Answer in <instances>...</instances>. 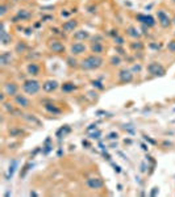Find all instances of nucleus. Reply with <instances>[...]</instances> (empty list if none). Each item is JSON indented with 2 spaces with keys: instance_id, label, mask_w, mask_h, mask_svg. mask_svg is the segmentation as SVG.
I'll return each instance as SVG.
<instances>
[{
  "instance_id": "1",
  "label": "nucleus",
  "mask_w": 175,
  "mask_h": 197,
  "mask_svg": "<svg viewBox=\"0 0 175 197\" xmlns=\"http://www.w3.org/2000/svg\"><path fill=\"white\" fill-rule=\"evenodd\" d=\"M103 62V58L99 57L98 54H94V55H88L87 58H84L80 63V67L83 70H96L99 67H101Z\"/></svg>"
},
{
  "instance_id": "2",
  "label": "nucleus",
  "mask_w": 175,
  "mask_h": 197,
  "mask_svg": "<svg viewBox=\"0 0 175 197\" xmlns=\"http://www.w3.org/2000/svg\"><path fill=\"white\" fill-rule=\"evenodd\" d=\"M40 88H41V84H40V82L36 80V79H28V80H25L24 84H23V90L25 91V93L32 95V96L36 95L40 91Z\"/></svg>"
},
{
  "instance_id": "3",
  "label": "nucleus",
  "mask_w": 175,
  "mask_h": 197,
  "mask_svg": "<svg viewBox=\"0 0 175 197\" xmlns=\"http://www.w3.org/2000/svg\"><path fill=\"white\" fill-rule=\"evenodd\" d=\"M148 71L149 74H151L153 76H163L165 75V67L158 62H153L148 66Z\"/></svg>"
},
{
  "instance_id": "4",
  "label": "nucleus",
  "mask_w": 175,
  "mask_h": 197,
  "mask_svg": "<svg viewBox=\"0 0 175 197\" xmlns=\"http://www.w3.org/2000/svg\"><path fill=\"white\" fill-rule=\"evenodd\" d=\"M86 183L90 189H100L104 187V181L100 177H90V179H87Z\"/></svg>"
},
{
  "instance_id": "5",
  "label": "nucleus",
  "mask_w": 175,
  "mask_h": 197,
  "mask_svg": "<svg viewBox=\"0 0 175 197\" xmlns=\"http://www.w3.org/2000/svg\"><path fill=\"white\" fill-rule=\"evenodd\" d=\"M158 21H159L161 26L163 28H169L171 25V18L169 17L167 13H165L163 11H158Z\"/></svg>"
},
{
  "instance_id": "6",
  "label": "nucleus",
  "mask_w": 175,
  "mask_h": 197,
  "mask_svg": "<svg viewBox=\"0 0 175 197\" xmlns=\"http://www.w3.org/2000/svg\"><path fill=\"white\" fill-rule=\"evenodd\" d=\"M4 93L7 96H16L17 95V86L12 82H9V83H5L4 84Z\"/></svg>"
},
{
  "instance_id": "7",
  "label": "nucleus",
  "mask_w": 175,
  "mask_h": 197,
  "mask_svg": "<svg viewBox=\"0 0 175 197\" xmlns=\"http://www.w3.org/2000/svg\"><path fill=\"white\" fill-rule=\"evenodd\" d=\"M119 79L121 83H131L133 80V74L129 70H121L119 72Z\"/></svg>"
},
{
  "instance_id": "8",
  "label": "nucleus",
  "mask_w": 175,
  "mask_h": 197,
  "mask_svg": "<svg viewBox=\"0 0 175 197\" xmlns=\"http://www.w3.org/2000/svg\"><path fill=\"white\" fill-rule=\"evenodd\" d=\"M49 49H50L53 53H63L65 51V46H63V43L62 42H59V41H50V43H49Z\"/></svg>"
},
{
  "instance_id": "9",
  "label": "nucleus",
  "mask_w": 175,
  "mask_h": 197,
  "mask_svg": "<svg viewBox=\"0 0 175 197\" xmlns=\"http://www.w3.org/2000/svg\"><path fill=\"white\" fill-rule=\"evenodd\" d=\"M137 20L142 24L148 25V26H154L155 25V21L151 16H146V15H137Z\"/></svg>"
},
{
  "instance_id": "10",
  "label": "nucleus",
  "mask_w": 175,
  "mask_h": 197,
  "mask_svg": "<svg viewBox=\"0 0 175 197\" xmlns=\"http://www.w3.org/2000/svg\"><path fill=\"white\" fill-rule=\"evenodd\" d=\"M71 53L75 54V55H79V54L84 53L86 51V45L84 43H82V42H75V43H72L71 45Z\"/></svg>"
},
{
  "instance_id": "11",
  "label": "nucleus",
  "mask_w": 175,
  "mask_h": 197,
  "mask_svg": "<svg viewBox=\"0 0 175 197\" xmlns=\"http://www.w3.org/2000/svg\"><path fill=\"white\" fill-rule=\"evenodd\" d=\"M42 88H44V91H46V92H53V91H55L57 88H58V82L57 80L45 82V83L42 84Z\"/></svg>"
},
{
  "instance_id": "12",
  "label": "nucleus",
  "mask_w": 175,
  "mask_h": 197,
  "mask_svg": "<svg viewBox=\"0 0 175 197\" xmlns=\"http://www.w3.org/2000/svg\"><path fill=\"white\" fill-rule=\"evenodd\" d=\"M15 101H16V104H17L18 107H21V108H28L30 105L29 100H28L24 95H16L15 96Z\"/></svg>"
},
{
  "instance_id": "13",
  "label": "nucleus",
  "mask_w": 175,
  "mask_h": 197,
  "mask_svg": "<svg viewBox=\"0 0 175 197\" xmlns=\"http://www.w3.org/2000/svg\"><path fill=\"white\" fill-rule=\"evenodd\" d=\"M77 26H78V21L77 20H68L62 25V29L65 30V32H74V29Z\"/></svg>"
},
{
  "instance_id": "14",
  "label": "nucleus",
  "mask_w": 175,
  "mask_h": 197,
  "mask_svg": "<svg viewBox=\"0 0 175 197\" xmlns=\"http://www.w3.org/2000/svg\"><path fill=\"white\" fill-rule=\"evenodd\" d=\"M72 37H74V39H77V41L87 39V38H90V33L87 32V30H77V32L72 34Z\"/></svg>"
},
{
  "instance_id": "15",
  "label": "nucleus",
  "mask_w": 175,
  "mask_h": 197,
  "mask_svg": "<svg viewBox=\"0 0 175 197\" xmlns=\"http://www.w3.org/2000/svg\"><path fill=\"white\" fill-rule=\"evenodd\" d=\"M0 62H1V66L11 65V62H12V55H11V53L4 51V53L1 54V57H0Z\"/></svg>"
},
{
  "instance_id": "16",
  "label": "nucleus",
  "mask_w": 175,
  "mask_h": 197,
  "mask_svg": "<svg viewBox=\"0 0 175 197\" xmlns=\"http://www.w3.org/2000/svg\"><path fill=\"white\" fill-rule=\"evenodd\" d=\"M28 74H30V75H38L40 74V66L37 65V63H29L28 65Z\"/></svg>"
},
{
  "instance_id": "17",
  "label": "nucleus",
  "mask_w": 175,
  "mask_h": 197,
  "mask_svg": "<svg viewBox=\"0 0 175 197\" xmlns=\"http://www.w3.org/2000/svg\"><path fill=\"white\" fill-rule=\"evenodd\" d=\"M16 167H17V160H12V163L9 164L8 172H7V180L13 176V173H15V171H16Z\"/></svg>"
},
{
  "instance_id": "18",
  "label": "nucleus",
  "mask_w": 175,
  "mask_h": 197,
  "mask_svg": "<svg viewBox=\"0 0 175 197\" xmlns=\"http://www.w3.org/2000/svg\"><path fill=\"white\" fill-rule=\"evenodd\" d=\"M91 50H92V53L100 54V53H103L104 48H103V45H101L100 42H94V43L91 45Z\"/></svg>"
},
{
  "instance_id": "19",
  "label": "nucleus",
  "mask_w": 175,
  "mask_h": 197,
  "mask_svg": "<svg viewBox=\"0 0 175 197\" xmlns=\"http://www.w3.org/2000/svg\"><path fill=\"white\" fill-rule=\"evenodd\" d=\"M29 17H30L29 12H27L25 9H20L18 13H17V16L15 17V20H17V18H20V20H27V18H29Z\"/></svg>"
},
{
  "instance_id": "20",
  "label": "nucleus",
  "mask_w": 175,
  "mask_h": 197,
  "mask_svg": "<svg viewBox=\"0 0 175 197\" xmlns=\"http://www.w3.org/2000/svg\"><path fill=\"white\" fill-rule=\"evenodd\" d=\"M45 109H46V111H49L50 113H54V114H59L61 113L59 108H57L55 105H53V104H46V105H45Z\"/></svg>"
},
{
  "instance_id": "21",
  "label": "nucleus",
  "mask_w": 175,
  "mask_h": 197,
  "mask_svg": "<svg viewBox=\"0 0 175 197\" xmlns=\"http://www.w3.org/2000/svg\"><path fill=\"white\" fill-rule=\"evenodd\" d=\"M126 32H128V34H129L131 37H134V38L139 37V32L136 29V28H133V26H129V28H128Z\"/></svg>"
},
{
  "instance_id": "22",
  "label": "nucleus",
  "mask_w": 175,
  "mask_h": 197,
  "mask_svg": "<svg viewBox=\"0 0 175 197\" xmlns=\"http://www.w3.org/2000/svg\"><path fill=\"white\" fill-rule=\"evenodd\" d=\"M23 116H24L25 118H27L28 121H29V122L36 124V125H41V124H40V121H38V120H37L34 116H33V114H23Z\"/></svg>"
},
{
  "instance_id": "23",
  "label": "nucleus",
  "mask_w": 175,
  "mask_h": 197,
  "mask_svg": "<svg viewBox=\"0 0 175 197\" xmlns=\"http://www.w3.org/2000/svg\"><path fill=\"white\" fill-rule=\"evenodd\" d=\"M75 88H77V87H75L72 83H65L62 86V90L65 91V92H71V91H74Z\"/></svg>"
},
{
  "instance_id": "24",
  "label": "nucleus",
  "mask_w": 175,
  "mask_h": 197,
  "mask_svg": "<svg viewBox=\"0 0 175 197\" xmlns=\"http://www.w3.org/2000/svg\"><path fill=\"white\" fill-rule=\"evenodd\" d=\"M11 39H12L11 34H8V33H5V34H1V43H3V45H8L9 42H11Z\"/></svg>"
},
{
  "instance_id": "25",
  "label": "nucleus",
  "mask_w": 175,
  "mask_h": 197,
  "mask_svg": "<svg viewBox=\"0 0 175 197\" xmlns=\"http://www.w3.org/2000/svg\"><path fill=\"white\" fill-rule=\"evenodd\" d=\"M25 50H27V45H25L24 42H18L17 46H16V51L17 53H24Z\"/></svg>"
},
{
  "instance_id": "26",
  "label": "nucleus",
  "mask_w": 175,
  "mask_h": 197,
  "mask_svg": "<svg viewBox=\"0 0 175 197\" xmlns=\"http://www.w3.org/2000/svg\"><path fill=\"white\" fill-rule=\"evenodd\" d=\"M132 49H137V50H141V49L144 48V45H142V42H139V41H137V42H133L132 43Z\"/></svg>"
},
{
  "instance_id": "27",
  "label": "nucleus",
  "mask_w": 175,
  "mask_h": 197,
  "mask_svg": "<svg viewBox=\"0 0 175 197\" xmlns=\"http://www.w3.org/2000/svg\"><path fill=\"white\" fill-rule=\"evenodd\" d=\"M167 49H169L171 53H175V39H172V41H170L169 43H167Z\"/></svg>"
},
{
  "instance_id": "28",
  "label": "nucleus",
  "mask_w": 175,
  "mask_h": 197,
  "mask_svg": "<svg viewBox=\"0 0 175 197\" xmlns=\"http://www.w3.org/2000/svg\"><path fill=\"white\" fill-rule=\"evenodd\" d=\"M115 43H116V45H119V46H122V45H124V38H122V37H120V36H116L115 37Z\"/></svg>"
},
{
  "instance_id": "29",
  "label": "nucleus",
  "mask_w": 175,
  "mask_h": 197,
  "mask_svg": "<svg viewBox=\"0 0 175 197\" xmlns=\"http://www.w3.org/2000/svg\"><path fill=\"white\" fill-rule=\"evenodd\" d=\"M120 62H121V59H120L119 57H112L111 58V63H112L113 66H119Z\"/></svg>"
},
{
  "instance_id": "30",
  "label": "nucleus",
  "mask_w": 175,
  "mask_h": 197,
  "mask_svg": "<svg viewBox=\"0 0 175 197\" xmlns=\"http://www.w3.org/2000/svg\"><path fill=\"white\" fill-rule=\"evenodd\" d=\"M92 87H96V88H99V90H104V86L99 80H94V82H92Z\"/></svg>"
},
{
  "instance_id": "31",
  "label": "nucleus",
  "mask_w": 175,
  "mask_h": 197,
  "mask_svg": "<svg viewBox=\"0 0 175 197\" xmlns=\"http://www.w3.org/2000/svg\"><path fill=\"white\" fill-rule=\"evenodd\" d=\"M68 131H70V128H68V126H65V128H62L59 131H58V133H57V135L59 137L62 133H63V134H66V133H68Z\"/></svg>"
},
{
  "instance_id": "32",
  "label": "nucleus",
  "mask_w": 175,
  "mask_h": 197,
  "mask_svg": "<svg viewBox=\"0 0 175 197\" xmlns=\"http://www.w3.org/2000/svg\"><path fill=\"white\" fill-rule=\"evenodd\" d=\"M67 63L70 67H77V60L72 59V58H67Z\"/></svg>"
},
{
  "instance_id": "33",
  "label": "nucleus",
  "mask_w": 175,
  "mask_h": 197,
  "mask_svg": "<svg viewBox=\"0 0 175 197\" xmlns=\"http://www.w3.org/2000/svg\"><path fill=\"white\" fill-rule=\"evenodd\" d=\"M117 137H119V134L113 131V133H109V134H108L107 138H108V139H117Z\"/></svg>"
},
{
  "instance_id": "34",
  "label": "nucleus",
  "mask_w": 175,
  "mask_h": 197,
  "mask_svg": "<svg viewBox=\"0 0 175 197\" xmlns=\"http://www.w3.org/2000/svg\"><path fill=\"white\" fill-rule=\"evenodd\" d=\"M7 9H8V7L5 5V4H3V5H1V9H0V15L1 16H4L7 13Z\"/></svg>"
},
{
  "instance_id": "35",
  "label": "nucleus",
  "mask_w": 175,
  "mask_h": 197,
  "mask_svg": "<svg viewBox=\"0 0 175 197\" xmlns=\"http://www.w3.org/2000/svg\"><path fill=\"white\" fill-rule=\"evenodd\" d=\"M91 138H96V139H98V138H100V131L96 130L95 133H92V134H91Z\"/></svg>"
},
{
  "instance_id": "36",
  "label": "nucleus",
  "mask_w": 175,
  "mask_h": 197,
  "mask_svg": "<svg viewBox=\"0 0 175 197\" xmlns=\"http://www.w3.org/2000/svg\"><path fill=\"white\" fill-rule=\"evenodd\" d=\"M9 133H11V135H17V134H21L23 131L21 130H11Z\"/></svg>"
},
{
  "instance_id": "37",
  "label": "nucleus",
  "mask_w": 175,
  "mask_h": 197,
  "mask_svg": "<svg viewBox=\"0 0 175 197\" xmlns=\"http://www.w3.org/2000/svg\"><path fill=\"white\" fill-rule=\"evenodd\" d=\"M94 129H96V125H95V124H92V125H90L88 128H87V131H91V130H94Z\"/></svg>"
},
{
  "instance_id": "38",
  "label": "nucleus",
  "mask_w": 175,
  "mask_h": 197,
  "mask_svg": "<svg viewBox=\"0 0 175 197\" xmlns=\"http://www.w3.org/2000/svg\"><path fill=\"white\" fill-rule=\"evenodd\" d=\"M144 138H145V141H148V142H150L151 145H155V141L150 139V138H149V137H146V135H145V137H144Z\"/></svg>"
},
{
  "instance_id": "39",
  "label": "nucleus",
  "mask_w": 175,
  "mask_h": 197,
  "mask_svg": "<svg viewBox=\"0 0 175 197\" xmlns=\"http://www.w3.org/2000/svg\"><path fill=\"white\" fill-rule=\"evenodd\" d=\"M150 48H153V49H159L161 46L159 45H154V43H150Z\"/></svg>"
},
{
  "instance_id": "40",
  "label": "nucleus",
  "mask_w": 175,
  "mask_h": 197,
  "mask_svg": "<svg viewBox=\"0 0 175 197\" xmlns=\"http://www.w3.org/2000/svg\"><path fill=\"white\" fill-rule=\"evenodd\" d=\"M113 167H115V171H116V172H120V171H121V170H120L119 166H116V164H113Z\"/></svg>"
},
{
  "instance_id": "41",
  "label": "nucleus",
  "mask_w": 175,
  "mask_h": 197,
  "mask_svg": "<svg viewBox=\"0 0 175 197\" xmlns=\"http://www.w3.org/2000/svg\"><path fill=\"white\" fill-rule=\"evenodd\" d=\"M157 189L158 188H153V191H151V196H154V194L157 193Z\"/></svg>"
},
{
  "instance_id": "42",
  "label": "nucleus",
  "mask_w": 175,
  "mask_h": 197,
  "mask_svg": "<svg viewBox=\"0 0 175 197\" xmlns=\"http://www.w3.org/2000/svg\"><path fill=\"white\" fill-rule=\"evenodd\" d=\"M104 158L107 159V160H109V159H111V156L108 155V154H105V152H104Z\"/></svg>"
},
{
  "instance_id": "43",
  "label": "nucleus",
  "mask_w": 175,
  "mask_h": 197,
  "mask_svg": "<svg viewBox=\"0 0 175 197\" xmlns=\"http://www.w3.org/2000/svg\"><path fill=\"white\" fill-rule=\"evenodd\" d=\"M133 69H134V70H137V71H139V70H141V66H134Z\"/></svg>"
},
{
  "instance_id": "44",
  "label": "nucleus",
  "mask_w": 175,
  "mask_h": 197,
  "mask_svg": "<svg viewBox=\"0 0 175 197\" xmlns=\"http://www.w3.org/2000/svg\"><path fill=\"white\" fill-rule=\"evenodd\" d=\"M117 51H119V53H120V54H124V51H122V49H120V48H119V49H117Z\"/></svg>"
},
{
  "instance_id": "45",
  "label": "nucleus",
  "mask_w": 175,
  "mask_h": 197,
  "mask_svg": "<svg viewBox=\"0 0 175 197\" xmlns=\"http://www.w3.org/2000/svg\"><path fill=\"white\" fill-rule=\"evenodd\" d=\"M83 146H90L88 142H86V141H83Z\"/></svg>"
},
{
  "instance_id": "46",
  "label": "nucleus",
  "mask_w": 175,
  "mask_h": 197,
  "mask_svg": "<svg viewBox=\"0 0 175 197\" xmlns=\"http://www.w3.org/2000/svg\"><path fill=\"white\" fill-rule=\"evenodd\" d=\"M172 3H175V0H172Z\"/></svg>"
},
{
  "instance_id": "47",
  "label": "nucleus",
  "mask_w": 175,
  "mask_h": 197,
  "mask_svg": "<svg viewBox=\"0 0 175 197\" xmlns=\"http://www.w3.org/2000/svg\"><path fill=\"white\" fill-rule=\"evenodd\" d=\"M174 24H175V18H174Z\"/></svg>"
},
{
  "instance_id": "48",
  "label": "nucleus",
  "mask_w": 175,
  "mask_h": 197,
  "mask_svg": "<svg viewBox=\"0 0 175 197\" xmlns=\"http://www.w3.org/2000/svg\"><path fill=\"white\" fill-rule=\"evenodd\" d=\"M15 1H18V0H15Z\"/></svg>"
}]
</instances>
